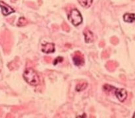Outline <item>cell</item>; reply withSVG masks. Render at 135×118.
<instances>
[{"label":"cell","instance_id":"6da1fadb","mask_svg":"<svg viewBox=\"0 0 135 118\" xmlns=\"http://www.w3.org/2000/svg\"><path fill=\"white\" fill-rule=\"evenodd\" d=\"M23 77L27 83L32 86H37L40 83V78L37 73L32 68H27L24 72Z\"/></svg>","mask_w":135,"mask_h":118},{"label":"cell","instance_id":"7a4b0ae2","mask_svg":"<svg viewBox=\"0 0 135 118\" xmlns=\"http://www.w3.org/2000/svg\"><path fill=\"white\" fill-rule=\"evenodd\" d=\"M68 19L75 26L80 25L83 22V17L80 12L76 9H73L70 12L68 16Z\"/></svg>","mask_w":135,"mask_h":118},{"label":"cell","instance_id":"3957f363","mask_svg":"<svg viewBox=\"0 0 135 118\" xmlns=\"http://www.w3.org/2000/svg\"><path fill=\"white\" fill-rule=\"evenodd\" d=\"M0 41H1V44H3L5 50L10 48V42H11V37L8 34V32H3L2 33V35L0 36Z\"/></svg>","mask_w":135,"mask_h":118},{"label":"cell","instance_id":"277c9868","mask_svg":"<svg viewBox=\"0 0 135 118\" xmlns=\"http://www.w3.org/2000/svg\"><path fill=\"white\" fill-rule=\"evenodd\" d=\"M115 95L118 100L121 102H124L127 97V92L124 88H115Z\"/></svg>","mask_w":135,"mask_h":118},{"label":"cell","instance_id":"5b68a950","mask_svg":"<svg viewBox=\"0 0 135 118\" xmlns=\"http://www.w3.org/2000/svg\"><path fill=\"white\" fill-rule=\"evenodd\" d=\"M0 7L1 8V11H2L3 15H4L5 16L9 15L15 12V10L13 8L11 7L9 5L4 3L3 1H0Z\"/></svg>","mask_w":135,"mask_h":118},{"label":"cell","instance_id":"8992f818","mask_svg":"<svg viewBox=\"0 0 135 118\" xmlns=\"http://www.w3.org/2000/svg\"><path fill=\"white\" fill-rule=\"evenodd\" d=\"M42 51L46 54L53 53L55 51V45L53 43H46L42 45Z\"/></svg>","mask_w":135,"mask_h":118},{"label":"cell","instance_id":"52a82bcc","mask_svg":"<svg viewBox=\"0 0 135 118\" xmlns=\"http://www.w3.org/2000/svg\"><path fill=\"white\" fill-rule=\"evenodd\" d=\"M73 59L74 63L76 66H81L84 63V58H83V55L80 52H76L75 54V56L73 58Z\"/></svg>","mask_w":135,"mask_h":118},{"label":"cell","instance_id":"ba28073f","mask_svg":"<svg viewBox=\"0 0 135 118\" xmlns=\"http://www.w3.org/2000/svg\"><path fill=\"white\" fill-rule=\"evenodd\" d=\"M84 38H85V41L86 43H90L93 42L94 40V34L92 32L88 29L84 30Z\"/></svg>","mask_w":135,"mask_h":118},{"label":"cell","instance_id":"9c48e42d","mask_svg":"<svg viewBox=\"0 0 135 118\" xmlns=\"http://www.w3.org/2000/svg\"><path fill=\"white\" fill-rule=\"evenodd\" d=\"M123 19L125 22H134L135 21V14L134 13H126V14L124 15Z\"/></svg>","mask_w":135,"mask_h":118},{"label":"cell","instance_id":"30bf717a","mask_svg":"<svg viewBox=\"0 0 135 118\" xmlns=\"http://www.w3.org/2000/svg\"><path fill=\"white\" fill-rule=\"evenodd\" d=\"M80 5L84 8H88L91 6L93 0H78Z\"/></svg>","mask_w":135,"mask_h":118},{"label":"cell","instance_id":"8fae6325","mask_svg":"<svg viewBox=\"0 0 135 118\" xmlns=\"http://www.w3.org/2000/svg\"><path fill=\"white\" fill-rule=\"evenodd\" d=\"M88 86V84L86 83H79V84L76 85V91H78V92H80V91H83Z\"/></svg>","mask_w":135,"mask_h":118},{"label":"cell","instance_id":"7c38bea8","mask_svg":"<svg viewBox=\"0 0 135 118\" xmlns=\"http://www.w3.org/2000/svg\"><path fill=\"white\" fill-rule=\"evenodd\" d=\"M27 24L28 21L26 18H24V17H21V18H19V20H18V22H17V25H18V26H25V25H26Z\"/></svg>","mask_w":135,"mask_h":118},{"label":"cell","instance_id":"4fadbf2b","mask_svg":"<svg viewBox=\"0 0 135 118\" xmlns=\"http://www.w3.org/2000/svg\"><path fill=\"white\" fill-rule=\"evenodd\" d=\"M116 88L115 87H112V86L110 85H108V84H105V86H104V90L106 92H112V91H114L115 92V90Z\"/></svg>","mask_w":135,"mask_h":118},{"label":"cell","instance_id":"5bb4252c","mask_svg":"<svg viewBox=\"0 0 135 118\" xmlns=\"http://www.w3.org/2000/svg\"><path fill=\"white\" fill-rule=\"evenodd\" d=\"M63 60V58H61V57H58L57 58L55 59L54 61V65H56L57 63H60V62H62Z\"/></svg>","mask_w":135,"mask_h":118},{"label":"cell","instance_id":"9a60e30c","mask_svg":"<svg viewBox=\"0 0 135 118\" xmlns=\"http://www.w3.org/2000/svg\"><path fill=\"white\" fill-rule=\"evenodd\" d=\"M62 28H63V29L64 30H65V31H69V27L68 26H67L66 24H65V25H62Z\"/></svg>","mask_w":135,"mask_h":118},{"label":"cell","instance_id":"2e32d148","mask_svg":"<svg viewBox=\"0 0 135 118\" xmlns=\"http://www.w3.org/2000/svg\"><path fill=\"white\" fill-rule=\"evenodd\" d=\"M11 1L12 2H15V1H17V0H11Z\"/></svg>","mask_w":135,"mask_h":118},{"label":"cell","instance_id":"e0dca14e","mask_svg":"<svg viewBox=\"0 0 135 118\" xmlns=\"http://www.w3.org/2000/svg\"><path fill=\"white\" fill-rule=\"evenodd\" d=\"M133 117H134V118H135V113L134 114V116H133Z\"/></svg>","mask_w":135,"mask_h":118}]
</instances>
